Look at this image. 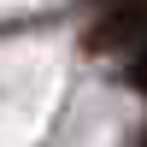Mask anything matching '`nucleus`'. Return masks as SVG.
Wrapping results in <instances>:
<instances>
[{
  "label": "nucleus",
  "instance_id": "1",
  "mask_svg": "<svg viewBox=\"0 0 147 147\" xmlns=\"http://www.w3.org/2000/svg\"><path fill=\"white\" fill-rule=\"evenodd\" d=\"M129 82L147 94V41H141V53H136V65H129Z\"/></svg>",
  "mask_w": 147,
  "mask_h": 147
}]
</instances>
